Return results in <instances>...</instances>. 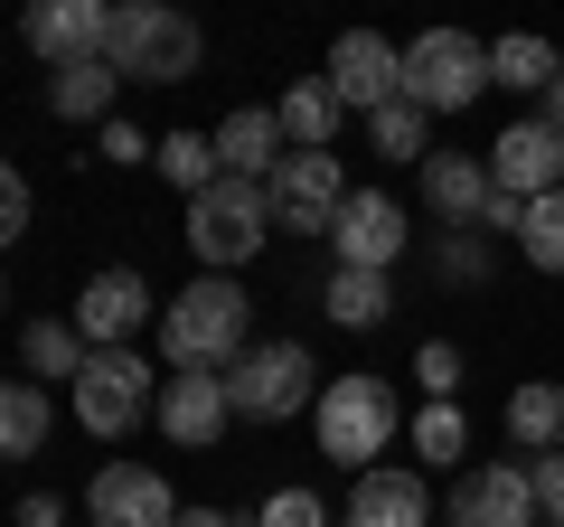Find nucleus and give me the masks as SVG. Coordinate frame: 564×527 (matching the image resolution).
I'll return each mask as SVG.
<instances>
[{"label":"nucleus","mask_w":564,"mask_h":527,"mask_svg":"<svg viewBox=\"0 0 564 527\" xmlns=\"http://www.w3.org/2000/svg\"><path fill=\"white\" fill-rule=\"evenodd\" d=\"M386 311H395V283H386V273H348V264L329 273V321L339 330H377Z\"/></svg>","instance_id":"obj_26"},{"label":"nucleus","mask_w":564,"mask_h":527,"mask_svg":"<svg viewBox=\"0 0 564 527\" xmlns=\"http://www.w3.org/2000/svg\"><path fill=\"white\" fill-rule=\"evenodd\" d=\"M423 198H433L443 226H480L489 198H499V180H489V161H470V151H433V161H423Z\"/></svg>","instance_id":"obj_18"},{"label":"nucleus","mask_w":564,"mask_h":527,"mask_svg":"<svg viewBox=\"0 0 564 527\" xmlns=\"http://www.w3.org/2000/svg\"><path fill=\"white\" fill-rule=\"evenodd\" d=\"M161 348H170V367H217L226 377V367L254 348V302H245V283L198 273V283L161 311Z\"/></svg>","instance_id":"obj_1"},{"label":"nucleus","mask_w":564,"mask_h":527,"mask_svg":"<svg viewBox=\"0 0 564 527\" xmlns=\"http://www.w3.org/2000/svg\"><path fill=\"white\" fill-rule=\"evenodd\" d=\"M263 189H273L282 236H329V226H339V207H348V170H339V151H282V170H273Z\"/></svg>","instance_id":"obj_8"},{"label":"nucleus","mask_w":564,"mask_h":527,"mask_svg":"<svg viewBox=\"0 0 564 527\" xmlns=\"http://www.w3.org/2000/svg\"><path fill=\"white\" fill-rule=\"evenodd\" d=\"M20 358H29V377H66V386H76L85 358H95V340H85L76 321H29L20 330Z\"/></svg>","instance_id":"obj_24"},{"label":"nucleus","mask_w":564,"mask_h":527,"mask_svg":"<svg viewBox=\"0 0 564 527\" xmlns=\"http://www.w3.org/2000/svg\"><path fill=\"white\" fill-rule=\"evenodd\" d=\"M321 367H311V348L302 340H263V348H245L236 367H226V396H236V415L245 424H282V415H302V406H321Z\"/></svg>","instance_id":"obj_6"},{"label":"nucleus","mask_w":564,"mask_h":527,"mask_svg":"<svg viewBox=\"0 0 564 527\" xmlns=\"http://www.w3.org/2000/svg\"><path fill=\"white\" fill-rule=\"evenodd\" d=\"M329 245H339L348 273H395V255H404V207L386 198V189H348V207H339V226H329Z\"/></svg>","instance_id":"obj_11"},{"label":"nucleus","mask_w":564,"mask_h":527,"mask_svg":"<svg viewBox=\"0 0 564 527\" xmlns=\"http://www.w3.org/2000/svg\"><path fill=\"white\" fill-rule=\"evenodd\" d=\"M141 311H151V283H141L132 264H104L95 283L76 292V330H85V340H95V348H132Z\"/></svg>","instance_id":"obj_16"},{"label":"nucleus","mask_w":564,"mask_h":527,"mask_svg":"<svg viewBox=\"0 0 564 527\" xmlns=\"http://www.w3.org/2000/svg\"><path fill=\"white\" fill-rule=\"evenodd\" d=\"M452 527H545L527 462H480V471H462V490H452Z\"/></svg>","instance_id":"obj_13"},{"label":"nucleus","mask_w":564,"mask_h":527,"mask_svg":"<svg viewBox=\"0 0 564 527\" xmlns=\"http://www.w3.org/2000/svg\"><path fill=\"white\" fill-rule=\"evenodd\" d=\"M66 396H76V424L104 433V443H122L141 415H161V386H151L141 348H95V358H85V377L66 386Z\"/></svg>","instance_id":"obj_7"},{"label":"nucleus","mask_w":564,"mask_h":527,"mask_svg":"<svg viewBox=\"0 0 564 527\" xmlns=\"http://www.w3.org/2000/svg\"><path fill=\"white\" fill-rule=\"evenodd\" d=\"M113 95H122V76H113L104 57L57 66V76H47V104H57V122H104V114H113Z\"/></svg>","instance_id":"obj_23"},{"label":"nucleus","mask_w":564,"mask_h":527,"mask_svg":"<svg viewBox=\"0 0 564 527\" xmlns=\"http://www.w3.org/2000/svg\"><path fill=\"white\" fill-rule=\"evenodd\" d=\"M518 255L536 273H564V189L555 198H527V226H518Z\"/></svg>","instance_id":"obj_29"},{"label":"nucleus","mask_w":564,"mask_h":527,"mask_svg":"<svg viewBox=\"0 0 564 527\" xmlns=\"http://www.w3.org/2000/svg\"><path fill=\"white\" fill-rule=\"evenodd\" d=\"M545 122H555V132H564V76L545 85Z\"/></svg>","instance_id":"obj_38"},{"label":"nucleus","mask_w":564,"mask_h":527,"mask_svg":"<svg viewBox=\"0 0 564 527\" xmlns=\"http://www.w3.org/2000/svg\"><path fill=\"white\" fill-rule=\"evenodd\" d=\"M226 424H236V396H226L217 367H180V377L161 386V433H170L180 452H207Z\"/></svg>","instance_id":"obj_15"},{"label":"nucleus","mask_w":564,"mask_h":527,"mask_svg":"<svg viewBox=\"0 0 564 527\" xmlns=\"http://www.w3.org/2000/svg\"><path fill=\"white\" fill-rule=\"evenodd\" d=\"M10 527H66V508H57V499H47V490H29V499H20V508H10Z\"/></svg>","instance_id":"obj_36"},{"label":"nucleus","mask_w":564,"mask_h":527,"mask_svg":"<svg viewBox=\"0 0 564 527\" xmlns=\"http://www.w3.org/2000/svg\"><path fill=\"white\" fill-rule=\"evenodd\" d=\"M161 180L188 189V198H207V189L226 180V161H217V142H207V132H170V142H161Z\"/></svg>","instance_id":"obj_28"},{"label":"nucleus","mask_w":564,"mask_h":527,"mask_svg":"<svg viewBox=\"0 0 564 527\" xmlns=\"http://www.w3.org/2000/svg\"><path fill=\"white\" fill-rule=\"evenodd\" d=\"M207 57L198 20L188 10H170V0H132V10H113V47H104V66L132 85H188Z\"/></svg>","instance_id":"obj_2"},{"label":"nucleus","mask_w":564,"mask_h":527,"mask_svg":"<svg viewBox=\"0 0 564 527\" xmlns=\"http://www.w3.org/2000/svg\"><path fill=\"white\" fill-rule=\"evenodd\" d=\"M321 76L339 85V104H358V114H386V104H404V47H386L377 29H348V39L329 47Z\"/></svg>","instance_id":"obj_9"},{"label":"nucleus","mask_w":564,"mask_h":527,"mask_svg":"<svg viewBox=\"0 0 564 527\" xmlns=\"http://www.w3.org/2000/svg\"><path fill=\"white\" fill-rule=\"evenodd\" d=\"M180 527H245V518H226V508H180Z\"/></svg>","instance_id":"obj_37"},{"label":"nucleus","mask_w":564,"mask_h":527,"mask_svg":"<svg viewBox=\"0 0 564 527\" xmlns=\"http://www.w3.org/2000/svg\"><path fill=\"white\" fill-rule=\"evenodd\" d=\"M423 132H433V114H423V104H386V114H367V142H377L386 161H433V151H423Z\"/></svg>","instance_id":"obj_30"},{"label":"nucleus","mask_w":564,"mask_h":527,"mask_svg":"<svg viewBox=\"0 0 564 527\" xmlns=\"http://www.w3.org/2000/svg\"><path fill=\"white\" fill-rule=\"evenodd\" d=\"M527 481H536V518L564 527V452H536V462H527Z\"/></svg>","instance_id":"obj_33"},{"label":"nucleus","mask_w":564,"mask_h":527,"mask_svg":"<svg viewBox=\"0 0 564 527\" xmlns=\"http://www.w3.org/2000/svg\"><path fill=\"white\" fill-rule=\"evenodd\" d=\"M555 76H564V47L536 39V29H508V39L489 47V85H508V95H545Z\"/></svg>","instance_id":"obj_21"},{"label":"nucleus","mask_w":564,"mask_h":527,"mask_svg":"<svg viewBox=\"0 0 564 527\" xmlns=\"http://www.w3.org/2000/svg\"><path fill=\"white\" fill-rule=\"evenodd\" d=\"M20 39L39 47L47 66H85V57L113 47V10H104V0H39L20 20Z\"/></svg>","instance_id":"obj_14"},{"label":"nucleus","mask_w":564,"mask_h":527,"mask_svg":"<svg viewBox=\"0 0 564 527\" xmlns=\"http://www.w3.org/2000/svg\"><path fill=\"white\" fill-rule=\"evenodd\" d=\"M414 377H423V396H462V348H452V340H423L414 348Z\"/></svg>","instance_id":"obj_31"},{"label":"nucleus","mask_w":564,"mask_h":527,"mask_svg":"<svg viewBox=\"0 0 564 527\" xmlns=\"http://www.w3.org/2000/svg\"><path fill=\"white\" fill-rule=\"evenodd\" d=\"M508 443L536 462V452H564V386L555 377H536V386H518L508 396Z\"/></svg>","instance_id":"obj_22"},{"label":"nucleus","mask_w":564,"mask_h":527,"mask_svg":"<svg viewBox=\"0 0 564 527\" xmlns=\"http://www.w3.org/2000/svg\"><path fill=\"white\" fill-rule=\"evenodd\" d=\"M282 122H273V104H236V114L217 122V161H226V180H273L282 170Z\"/></svg>","instance_id":"obj_19"},{"label":"nucleus","mask_w":564,"mask_h":527,"mask_svg":"<svg viewBox=\"0 0 564 527\" xmlns=\"http://www.w3.org/2000/svg\"><path fill=\"white\" fill-rule=\"evenodd\" d=\"M39 443H47V386L39 377H10V396H0V452L29 462Z\"/></svg>","instance_id":"obj_25"},{"label":"nucleus","mask_w":564,"mask_h":527,"mask_svg":"<svg viewBox=\"0 0 564 527\" xmlns=\"http://www.w3.org/2000/svg\"><path fill=\"white\" fill-rule=\"evenodd\" d=\"M0 236H29V180H20V170L0 180Z\"/></svg>","instance_id":"obj_35"},{"label":"nucleus","mask_w":564,"mask_h":527,"mask_svg":"<svg viewBox=\"0 0 564 527\" xmlns=\"http://www.w3.org/2000/svg\"><path fill=\"white\" fill-rule=\"evenodd\" d=\"M339 114H348V104H339L329 76L282 85V104H273V122H282V142H292V151H329V142H339Z\"/></svg>","instance_id":"obj_20"},{"label":"nucleus","mask_w":564,"mask_h":527,"mask_svg":"<svg viewBox=\"0 0 564 527\" xmlns=\"http://www.w3.org/2000/svg\"><path fill=\"white\" fill-rule=\"evenodd\" d=\"M254 527H329V508L311 499V490H273V499L254 508Z\"/></svg>","instance_id":"obj_32"},{"label":"nucleus","mask_w":564,"mask_h":527,"mask_svg":"<svg viewBox=\"0 0 564 527\" xmlns=\"http://www.w3.org/2000/svg\"><path fill=\"white\" fill-rule=\"evenodd\" d=\"M489 180L508 189V198H555L564 189V132L555 122H508L499 142H489Z\"/></svg>","instance_id":"obj_10"},{"label":"nucleus","mask_w":564,"mask_h":527,"mask_svg":"<svg viewBox=\"0 0 564 527\" xmlns=\"http://www.w3.org/2000/svg\"><path fill=\"white\" fill-rule=\"evenodd\" d=\"M480 95H489V47L480 39L423 29V39L404 47V104H423V114H470Z\"/></svg>","instance_id":"obj_5"},{"label":"nucleus","mask_w":564,"mask_h":527,"mask_svg":"<svg viewBox=\"0 0 564 527\" xmlns=\"http://www.w3.org/2000/svg\"><path fill=\"white\" fill-rule=\"evenodd\" d=\"M263 236H273V189L263 180H217L207 198H188V255H198V273H236Z\"/></svg>","instance_id":"obj_4"},{"label":"nucleus","mask_w":564,"mask_h":527,"mask_svg":"<svg viewBox=\"0 0 564 527\" xmlns=\"http://www.w3.org/2000/svg\"><path fill=\"white\" fill-rule=\"evenodd\" d=\"M85 518L95 527H180V499H170L161 471H141V462H104L95 490H85Z\"/></svg>","instance_id":"obj_12"},{"label":"nucleus","mask_w":564,"mask_h":527,"mask_svg":"<svg viewBox=\"0 0 564 527\" xmlns=\"http://www.w3.org/2000/svg\"><path fill=\"white\" fill-rule=\"evenodd\" d=\"M104 161H161V142H141L132 122H104Z\"/></svg>","instance_id":"obj_34"},{"label":"nucleus","mask_w":564,"mask_h":527,"mask_svg":"<svg viewBox=\"0 0 564 527\" xmlns=\"http://www.w3.org/2000/svg\"><path fill=\"white\" fill-rule=\"evenodd\" d=\"M311 424H321V452L339 471H377V452L395 443V386L386 377H329Z\"/></svg>","instance_id":"obj_3"},{"label":"nucleus","mask_w":564,"mask_h":527,"mask_svg":"<svg viewBox=\"0 0 564 527\" xmlns=\"http://www.w3.org/2000/svg\"><path fill=\"white\" fill-rule=\"evenodd\" d=\"M414 452H423L433 471L470 452V415H462V396H423V415H414Z\"/></svg>","instance_id":"obj_27"},{"label":"nucleus","mask_w":564,"mask_h":527,"mask_svg":"<svg viewBox=\"0 0 564 527\" xmlns=\"http://www.w3.org/2000/svg\"><path fill=\"white\" fill-rule=\"evenodd\" d=\"M339 527H433V490H423V471H358V490H348V518Z\"/></svg>","instance_id":"obj_17"}]
</instances>
